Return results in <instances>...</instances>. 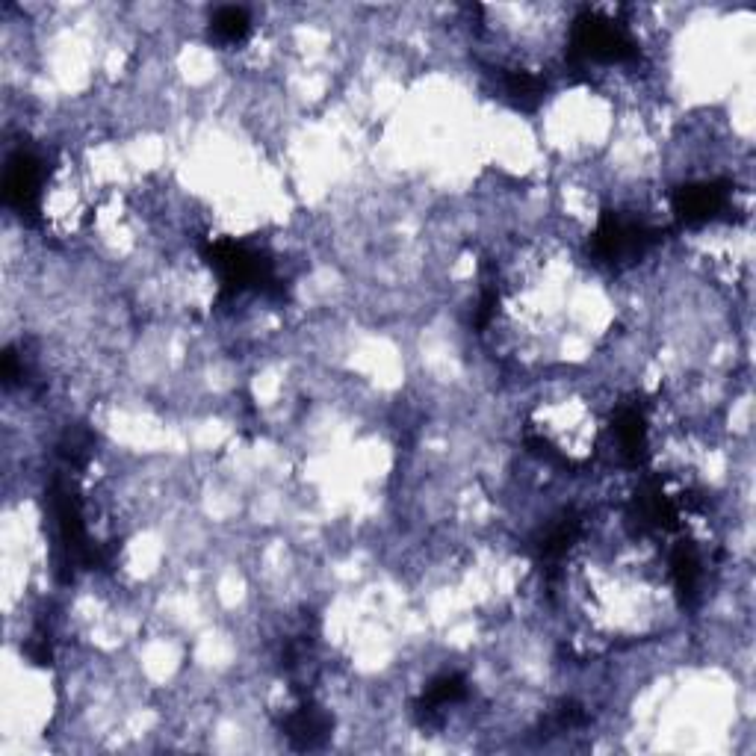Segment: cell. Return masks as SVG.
I'll use <instances>...</instances> for the list:
<instances>
[{"instance_id": "6da1fadb", "label": "cell", "mask_w": 756, "mask_h": 756, "mask_svg": "<svg viewBox=\"0 0 756 756\" xmlns=\"http://www.w3.org/2000/svg\"><path fill=\"white\" fill-rule=\"evenodd\" d=\"M210 30H213V36L219 42L237 45L252 33V15L243 6H222V9H216V15L210 21Z\"/></svg>"}]
</instances>
